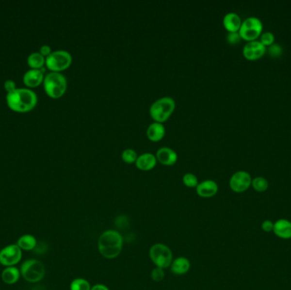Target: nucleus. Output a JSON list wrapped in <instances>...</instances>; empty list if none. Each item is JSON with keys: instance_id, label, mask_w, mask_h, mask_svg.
Returning a JSON list of instances; mask_svg holds the SVG:
<instances>
[{"instance_id": "1", "label": "nucleus", "mask_w": 291, "mask_h": 290, "mask_svg": "<svg viewBox=\"0 0 291 290\" xmlns=\"http://www.w3.org/2000/svg\"><path fill=\"white\" fill-rule=\"evenodd\" d=\"M6 100L11 110L18 113H26L34 108L38 101V97L32 90L16 89L7 94Z\"/></svg>"}, {"instance_id": "2", "label": "nucleus", "mask_w": 291, "mask_h": 290, "mask_svg": "<svg viewBox=\"0 0 291 290\" xmlns=\"http://www.w3.org/2000/svg\"><path fill=\"white\" fill-rule=\"evenodd\" d=\"M123 238L118 231L108 230L101 234L98 241V249L101 256L113 259L119 256L123 248Z\"/></svg>"}, {"instance_id": "3", "label": "nucleus", "mask_w": 291, "mask_h": 290, "mask_svg": "<svg viewBox=\"0 0 291 290\" xmlns=\"http://www.w3.org/2000/svg\"><path fill=\"white\" fill-rule=\"evenodd\" d=\"M176 109V101L172 97H163L151 105L149 113L151 118L158 123L166 121Z\"/></svg>"}, {"instance_id": "4", "label": "nucleus", "mask_w": 291, "mask_h": 290, "mask_svg": "<svg viewBox=\"0 0 291 290\" xmlns=\"http://www.w3.org/2000/svg\"><path fill=\"white\" fill-rule=\"evenodd\" d=\"M44 88L48 97L60 98L66 93L67 80L62 73L51 72L44 79Z\"/></svg>"}, {"instance_id": "5", "label": "nucleus", "mask_w": 291, "mask_h": 290, "mask_svg": "<svg viewBox=\"0 0 291 290\" xmlns=\"http://www.w3.org/2000/svg\"><path fill=\"white\" fill-rule=\"evenodd\" d=\"M73 62V57L69 52L59 49L51 52L45 59V64L52 72L60 73L68 68Z\"/></svg>"}, {"instance_id": "6", "label": "nucleus", "mask_w": 291, "mask_h": 290, "mask_svg": "<svg viewBox=\"0 0 291 290\" xmlns=\"http://www.w3.org/2000/svg\"><path fill=\"white\" fill-rule=\"evenodd\" d=\"M20 273L29 283H37L45 276V266L37 259H29L21 265Z\"/></svg>"}, {"instance_id": "7", "label": "nucleus", "mask_w": 291, "mask_h": 290, "mask_svg": "<svg viewBox=\"0 0 291 290\" xmlns=\"http://www.w3.org/2000/svg\"><path fill=\"white\" fill-rule=\"evenodd\" d=\"M150 258L157 267L162 269L171 266L173 262V255L168 246L162 243H156L150 249Z\"/></svg>"}, {"instance_id": "8", "label": "nucleus", "mask_w": 291, "mask_h": 290, "mask_svg": "<svg viewBox=\"0 0 291 290\" xmlns=\"http://www.w3.org/2000/svg\"><path fill=\"white\" fill-rule=\"evenodd\" d=\"M262 28L263 25L259 18L250 16L242 21L239 32L242 39L254 41L262 33Z\"/></svg>"}, {"instance_id": "9", "label": "nucleus", "mask_w": 291, "mask_h": 290, "mask_svg": "<svg viewBox=\"0 0 291 290\" xmlns=\"http://www.w3.org/2000/svg\"><path fill=\"white\" fill-rule=\"evenodd\" d=\"M252 179L250 173L244 170H239L234 173L229 180V186L233 192L241 193L249 189L251 186Z\"/></svg>"}, {"instance_id": "10", "label": "nucleus", "mask_w": 291, "mask_h": 290, "mask_svg": "<svg viewBox=\"0 0 291 290\" xmlns=\"http://www.w3.org/2000/svg\"><path fill=\"white\" fill-rule=\"evenodd\" d=\"M21 249L17 244L6 246L0 251V264L3 266H14L21 259Z\"/></svg>"}, {"instance_id": "11", "label": "nucleus", "mask_w": 291, "mask_h": 290, "mask_svg": "<svg viewBox=\"0 0 291 290\" xmlns=\"http://www.w3.org/2000/svg\"><path fill=\"white\" fill-rule=\"evenodd\" d=\"M267 51V48L258 40H254L247 43L242 48V55L248 60H257L263 56Z\"/></svg>"}, {"instance_id": "12", "label": "nucleus", "mask_w": 291, "mask_h": 290, "mask_svg": "<svg viewBox=\"0 0 291 290\" xmlns=\"http://www.w3.org/2000/svg\"><path fill=\"white\" fill-rule=\"evenodd\" d=\"M156 158L158 162H160L163 165L166 166L174 165L178 160L177 152L169 146H162L158 149Z\"/></svg>"}, {"instance_id": "13", "label": "nucleus", "mask_w": 291, "mask_h": 290, "mask_svg": "<svg viewBox=\"0 0 291 290\" xmlns=\"http://www.w3.org/2000/svg\"><path fill=\"white\" fill-rule=\"evenodd\" d=\"M218 189V185L215 180H205L198 183L196 187V192L200 197H211L217 193Z\"/></svg>"}, {"instance_id": "14", "label": "nucleus", "mask_w": 291, "mask_h": 290, "mask_svg": "<svg viewBox=\"0 0 291 290\" xmlns=\"http://www.w3.org/2000/svg\"><path fill=\"white\" fill-rule=\"evenodd\" d=\"M157 162L158 160L156 155H154L152 152H145L138 156L135 163L139 169L143 171H148L156 166Z\"/></svg>"}, {"instance_id": "15", "label": "nucleus", "mask_w": 291, "mask_h": 290, "mask_svg": "<svg viewBox=\"0 0 291 290\" xmlns=\"http://www.w3.org/2000/svg\"><path fill=\"white\" fill-rule=\"evenodd\" d=\"M274 234L282 239H291V222L286 219L277 220L274 226Z\"/></svg>"}, {"instance_id": "16", "label": "nucleus", "mask_w": 291, "mask_h": 290, "mask_svg": "<svg viewBox=\"0 0 291 290\" xmlns=\"http://www.w3.org/2000/svg\"><path fill=\"white\" fill-rule=\"evenodd\" d=\"M166 129L162 123L154 122L146 129V136L152 142H159L164 137Z\"/></svg>"}, {"instance_id": "17", "label": "nucleus", "mask_w": 291, "mask_h": 290, "mask_svg": "<svg viewBox=\"0 0 291 290\" xmlns=\"http://www.w3.org/2000/svg\"><path fill=\"white\" fill-rule=\"evenodd\" d=\"M242 24V20L239 15L235 12H228L223 17V26L228 31L239 32Z\"/></svg>"}, {"instance_id": "18", "label": "nucleus", "mask_w": 291, "mask_h": 290, "mask_svg": "<svg viewBox=\"0 0 291 290\" xmlns=\"http://www.w3.org/2000/svg\"><path fill=\"white\" fill-rule=\"evenodd\" d=\"M44 73L40 69H31L23 76L24 83L28 87H37L44 82Z\"/></svg>"}, {"instance_id": "19", "label": "nucleus", "mask_w": 291, "mask_h": 290, "mask_svg": "<svg viewBox=\"0 0 291 290\" xmlns=\"http://www.w3.org/2000/svg\"><path fill=\"white\" fill-rule=\"evenodd\" d=\"M190 267L189 259L185 257H179L171 264V271L177 275H183L189 271Z\"/></svg>"}, {"instance_id": "20", "label": "nucleus", "mask_w": 291, "mask_h": 290, "mask_svg": "<svg viewBox=\"0 0 291 290\" xmlns=\"http://www.w3.org/2000/svg\"><path fill=\"white\" fill-rule=\"evenodd\" d=\"M20 271L15 266L6 267L2 273V279L7 284H14L20 278Z\"/></svg>"}, {"instance_id": "21", "label": "nucleus", "mask_w": 291, "mask_h": 290, "mask_svg": "<svg viewBox=\"0 0 291 290\" xmlns=\"http://www.w3.org/2000/svg\"><path fill=\"white\" fill-rule=\"evenodd\" d=\"M17 245L20 247V249L23 250H32L35 249L37 245V241L33 236L23 235L18 239Z\"/></svg>"}, {"instance_id": "22", "label": "nucleus", "mask_w": 291, "mask_h": 290, "mask_svg": "<svg viewBox=\"0 0 291 290\" xmlns=\"http://www.w3.org/2000/svg\"><path fill=\"white\" fill-rule=\"evenodd\" d=\"M28 63L32 69H40L45 63V56L38 52L32 53L28 56Z\"/></svg>"}, {"instance_id": "23", "label": "nucleus", "mask_w": 291, "mask_h": 290, "mask_svg": "<svg viewBox=\"0 0 291 290\" xmlns=\"http://www.w3.org/2000/svg\"><path fill=\"white\" fill-rule=\"evenodd\" d=\"M251 185H252L254 189L258 193H263L265 191H267L268 186H269L267 179H265L264 177H261L254 178L252 182H251Z\"/></svg>"}, {"instance_id": "24", "label": "nucleus", "mask_w": 291, "mask_h": 290, "mask_svg": "<svg viewBox=\"0 0 291 290\" xmlns=\"http://www.w3.org/2000/svg\"><path fill=\"white\" fill-rule=\"evenodd\" d=\"M70 290H90V284L87 280L83 278H77L73 280L71 285H70Z\"/></svg>"}, {"instance_id": "25", "label": "nucleus", "mask_w": 291, "mask_h": 290, "mask_svg": "<svg viewBox=\"0 0 291 290\" xmlns=\"http://www.w3.org/2000/svg\"><path fill=\"white\" fill-rule=\"evenodd\" d=\"M121 157L124 162H127V163H133V162H136L138 154L134 149L126 148L122 152Z\"/></svg>"}, {"instance_id": "26", "label": "nucleus", "mask_w": 291, "mask_h": 290, "mask_svg": "<svg viewBox=\"0 0 291 290\" xmlns=\"http://www.w3.org/2000/svg\"><path fill=\"white\" fill-rule=\"evenodd\" d=\"M182 181L184 185L187 187H197L198 185V177H196L193 173H187L182 177Z\"/></svg>"}, {"instance_id": "27", "label": "nucleus", "mask_w": 291, "mask_h": 290, "mask_svg": "<svg viewBox=\"0 0 291 290\" xmlns=\"http://www.w3.org/2000/svg\"><path fill=\"white\" fill-rule=\"evenodd\" d=\"M275 40L274 33L271 32H265L260 34V42L265 46H270L273 45Z\"/></svg>"}, {"instance_id": "28", "label": "nucleus", "mask_w": 291, "mask_h": 290, "mask_svg": "<svg viewBox=\"0 0 291 290\" xmlns=\"http://www.w3.org/2000/svg\"><path fill=\"white\" fill-rule=\"evenodd\" d=\"M268 54L274 58H277L283 54V48L278 44H273L268 47Z\"/></svg>"}, {"instance_id": "29", "label": "nucleus", "mask_w": 291, "mask_h": 290, "mask_svg": "<svg viewBox=\"0 0 291 290\" xmlns=\"http://www.w3.org/2000/svg\"><path fill=\"white\" fill-rule=\"evenodd\" d=\"M226 39V42L228 43L229 45H235L241 41L242 38L239 34V32H231L227 33Z\"/></svg>"}, {"instance_id": "30", "label": "nucleus", "mask_w": 291, "mask_h": 290, "mask_svg": "<svg viewBox=\"0 0 291 290\" xmlns=\"http://www.w3.org/2000/svg\"><path fill=\"white\" fill-rule=\"evenodd\" d=\"M151 276H152L153 281H155V282L162 281L163 279V277H164L163 269L160 268V267H156L155 269L153 270V272L151 273Z\"/></svg>"}, {"instance_id": "31", "label": "nucleus", "mask_w": 291, "mask_h": 290, "mask_svg": "<svg viewBox=\"0 0 291 290\" xmlns=\"http://www.w3.org/2000/svg\"><path fill=\"white\" fill-rule=\"evenodd\" d=\"M274 223H273L272 221H264L262 222V224H261V228H262V230L264 231H266V232H271V231H274Z\"/></svg>"}, {"instance_id": "32", "label": "nucleus", "mask_w": 291, "mask_h": 290, "mask_svg": "<svg viewBox=\"0 0 291 290\" xmlns=\"http://www.w3.org/2000/svg\"><path fill=\"white\" fill-rule=\"evenodd\" d=\"M4 89L7 90L8 93H10L11 91L16 90V83H15L14 81H12V80H6L4 82Z\"/></svg>"}, {"instance_id": "33", "label": "nucleus", "mask_w": 291, "mask_h": 290, "mask_svg": "<svg viewBox=\"0 0 291 290\" xmlns=\"http://www.w3.org/2000/svg\"><path fill=\"white\" fill-rule=\"evenodd\" d=\"M128 221H126V217L125 216H119L118 219L116 220V226H119V227H125L127 226L128 225Z\"/></svg>"}, {"instance_id": "34", "label": "nucleus", "mask_w": 291, "mask_h": 290, "mask_svg": "<svg viewBox=\"0 0 291 290\" xmlns=\"http://www.w3.org/2000/svg\"><path fill=\"white\" fill-rule=\"evenodd\" d=\"M51 48L48 46V45H43L41 48H40V54L44 56H48V55L51 54Z\"/></svg>"}, {"instance_id": "35", "label": "nucleus", "mask_w": 291, "mask_h": 290, "mask_svg": "<svg viewBox=\"0 0 291 290\" xmlns=\"http://www.w3.org/2000/svg\"><path fill=\"white\" fill-rule=\"evenodd\" d=\"M90 290H109L107 286H105L103 284H97L95 286L91 288Z\"/></svg>"}]
</instances>
